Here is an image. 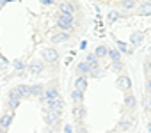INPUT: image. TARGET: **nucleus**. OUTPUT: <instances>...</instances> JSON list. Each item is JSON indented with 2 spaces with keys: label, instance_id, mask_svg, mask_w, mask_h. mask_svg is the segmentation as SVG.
Masks as SVG:
<instances>
[{
  "label": "nucleus",
  "instance_id": "f257e3e1",
  "mask_svg": "<svg viewBox=\"0 0 151 133\" xmlns=\"http://www.w3.org/2000/svg\"><path fill=\"white\" fill-rule=\"evenodd\" d=\"M55 23H57V29L60 32H71L73 25H75V18H73V14H62V13H59Z\"/></svg>",
  "mask_w": 151,
  "mask_h": 133
},
{
  "label": "nucleus",
  "instance_id": "f03ea898",
  "mask_svg": "<svg viewBox=\"0 0 151 133\" xmlns=\"http://www.w3.org/2000/svg\"><path fill=\"white\" fill-rule=\"evenodd\" d=\"M22 101H23V96L18 92L16 87H13V89L9 91V98H7V107H9V110H16V108L22 105Z\"/></svg>",
  "mask_w": 151,
  "mask_h": 133
},
{
  "label": "nucleus",
  "instance_id": "7ed1b4c3",
  "mask_svg": "<svg viewBox=\"0 0 151 133\" xmlns=\"http://www.w3.org/2000/svg\"><path fill=\"white\" fill-rule=\"evenodd\" d=\"M57 98H60V92H59V89L57 87H48V89H45V94L39 98L41 99V103H43V107L45 105H48V103H52V101H55Z\"/></svg>",
  "mask_w": 151,
  "mask_h": 133
},
{
  "label": "nucleus",
  "instance_id": "20e7f679",
  "mask_svg": "<svg viewBox=\"0 0 151 133\" xmlns=\"http://www.w3.org/2000/svg\"><path fill=\"white\" fill-rule=\"evenodd\" d=\"M41 59H43V62H46V64H57V60H59V51L55 50V48H45L43 51H41Z\"/></svg>",
  "mask_w": 151,
  "mask_h": 133
},
{
  "label": "nucleus",
  "instance_id": "39448f33",
  "mask_svg": "<svg viewBox=\"0 0 151 133\" xmlns=\"http://www.w3.org/2000/svg\"><path fill=\"white\" fill-rule=\"evenodd\" d=\"M75 11H78V2L77 0H71V2H60L59 4V13L62 14H73Z\"/></svg>",
  "mask_w": 151,
  "mask_h": 133
},
{
  "label": "nucleus",
  "instance_id": "423d86ee",
  "mask_svg": "<svg viewBox=\"0 0 151 133\" xmlns=\"http://www.w3.org/2000/svg\"><path fill=\"white\" fill-rule=\"evenodd\" d=\"M116 87L119 89V91H123V92H128V91H132V78L128 77V75H119L117 77V82H116Z\"/></svg>",
  "mask_w": 151,
  "mask_h": 133
},
{
  "label": "nucleus",
  "instance_id": "0eeeda50",
  "mask_svg": "<svg viewBox=\"0 0 151 133\" xmlns=\"http://www.w3.org/2000/svg\"><path fill=\"white\" fill-rule=\"evenodd\" d=\"M13 121H14V114H13V112L2 114V117H0V128H2V129L7 133V129L13 126Z\"/></svg>",
  "mask_w": 151,
  "mask_h": 133
},
{
  "label": "nucleus",
  "instance_id": "6e6552de",
  "mask_svg": "<svg viewBox=\"0 0 151 133\" xmlns=\"http://www.w3.org/2000/svg\"><path fill=\"white\" fill-rule=\"evenodd\" d=\"M73 117L77 119V122H84V119L87 117V108L86 105H77L73 108Z\"/></svg>",
  "mask_w": 151,
  "mask_h": 133
},
{
  "label": "nucleus",
  "instance_id": "1a4fd4ad",
  "mask_svg": "<svg viewBox=\"0 0 151 133\" xmlns=\"http://www.w3.org/2000/svg\"><path fill=\"white\" fill-rule=\"evenodd\" d=\"M27 68H29V71L32 73V75H41L43 71H45V62L43 60H32L29 66H27Z\"/></svg>",
  "mask_w": 151,
  "mask_h": 133
},
{
  "label": "nucleus",
  "instance_id": "9d476101",
  "mask_svg": "<svg viewBox=\"0 0 151 133\" xmlns=\"http://www.w3.org/2000/svg\"><path fill=\"white\" fill-rule=\"evenodd\" d=\"M124 107L128 110H135V107H137V98H135V94L132 91L124 92Z\"/></svg>",
  "mask_w": 151,
  "mask_h": 133
},
{
  "label": "nucleus",
  "instance_id": "9b49d317",
  "mask_svg": "<svg viewBox=\"0 0 151 133\" xmlns=\"http://www.w3.org/2000/svg\"><path fill=\"white\" fill-rule=\"evenodd\" d=\"M89 87V82H87V77H77L75 80V91H80V92H86Z\"/></svg>",
  "mask_w": 151,
  "mask_h": 133
},
{
  "label": "nucleus",
  "instance_id": "f8f14e48",
  "mask_svg": "<svg viewBox=\"0 0 151 133\" xmlns=\"http://www.w3.org/2000/svg\"><path fill=\"white\" fill-rule=\"evenodd\" d=\"M13 68H14V71L18 75H23L27 71V62H25V59H14L13 60Z\"/></svg>",
  "mask_w": 151,
  "mask_h": 133
},
{
  "label": "nucleus",
  "instance_id": "ddd939ff",
  "mask_svg": "<svg viewBox=\"0 0 151 133\" xmlns=\"http://www.w3.org/2000/svg\"><path fill=\"white\" fill-rule=\"evenodd\" d=\"M144 37H146V32L137 30V32H133V34L130 36V43H132L133 46H140V44H142V41H144Z\"/></svg>",
  "mask_w": 151,
  "mask_h": 133
},
{
  "label": "nucleus",
  "instance_id": "4468645a",
  "mask_svg": "<svg viewBox=\"0 0 151 133\" xmlns=\"http://www.w3.org/2000/svg\"><path fill=\"white\" fill-rule=\"evenodd\" d=\"M77 75L78 77H89V64L86 60H80L77 64Z\"/></svg>",
  "mask_w": 151,
  "mask_h": 133
},
{
  "label": "nucleus",
  "instance_id": "2eb2a0df",
  "mask_svg": "<svg viewBox=\"0 0 151 133\" xmlns=\"http://www.w3.org/2000/svg\"><path fill=\"white\" fill-rule=\"evenodd\" d=\"M132 126H133V119L132 117H126V119H121L119 121L117 129L119 131H128V129H132Z\"/></svg>",
  "mask_w": 151,
  "mask_h": 133
},
{
  "label": "nucleus",
  "instance_id": "dca6fc26",
  "mask_svg": "<svg viewBox=\"0 0 151 133\" xmlns=\"http://www.w3.org/2000/svg\"><path fill=\"white\" fill-rule=\"evenodd\" d=\"M100 75H101V66H100V62L89 64V77L91 78H98Z\"/></svg>",
  "mask_w": 151,
  "mask_h": 133
},
{
  "label": "nucleus",
  "instance_id": "f3484780",
  "mask_svg": "<svg viewBox=\"0 0 151 133\" xmlns=\"http://www.w3.org/2000/svg\"><path fill=\"white\" fill-rule=\"evenodd\" d=\"M116 50H117L121 55H123V53H128V55H130V53H133V50H132L124 41H119V39L116 41Z\"/></svg>",
  "mask_w": 151,
  "mask_h": 133
},
{
  "label": "nucleus",
  "instance_id": "a211bd4d",
  "mask_svg": "<svg viewBox=\"0 0 151 133\" xmlns=\"http://www.w3.org/2000/svg\"><path fill=\"white\" fill-rule=\"evenodd\" d=\"M43 94H45V85H43V84H34V85H30V96L41 98Z\"/></svg>",
  "mask_w": 151,
  "mask_h": 133
},
{
  "label": "nucleus",
  "instance_id": "6ab92c4d",
  "mask_svg": "<svg viewBox=\"0 0 151 133\" xmlns=\"http://www.w3.org/2000/svg\"><path fill=\"white\" fill-rule=\"evenodd\" d=\"M71 101L75 103V107L77 105H84V92H80V91H71Z\"/></svg>",
  "mask_w": 151,
  "mask_h": 133
},
{
  "label": "nucleus",
  "instance_id": "aec40b11",
  "mask_svg": "<svg viewBox=\"0 0 151 133\" xmlns=\"http://www.w3.org/2000/svg\"><path fill=\"white\" fill-rule=\"evenodd\" d=\"M68 39H69V32H60V30H59V32H55V34L52 36V41H53V43H66Z\"/></svg>",
  "mask_w": 151,
  "mask_h": 133
},
{
  "label": "nucleus",
  "instance_id": "412c9836",
  "mask_svg": "<svg viewBox=\"0 0 151 133\" xmlns=\"http://www.w3.org/2000/svg\"><path fill=\"white\" fill-rule=\"evenodd\" d=\"M93 53H94L98 59H105V57H107V53H109V46H107V44H98V46H96V50H94Z\"/></svg>",
  "mask_w": 151,
  "mask_h": 133
},
{
  "label": "nucleus",
  "instance_id": "4be33fe9",
  "mask_svg": "<svg viewBox=\"0 0 151 133\" xmlns=\"http://www.w3.org/2000/svg\"><path fill=\"white\" fill-rule=\"evenodd\" d=\"M107 57L110 59V62H121V53L116 50V48H109V53Z\"/></svg>",
  "mask_w": 151,
  "mask_h": 133
},
{
  "label": "nucleus",
  "instance_id": "5701e85b",
  "mask_svg": "<svg viewBox=\"0 0 151 133\" xmlns=\"http://www.w3.org/2000/svg\"><path fill=\"white\" fill-rule=\"evenodd\" d=\"M16 89H18V92L23 96V99L30 96V85H27V84H20V85H16Z\"/></svg>",
  "mask_w": 151,
  "mask_h": 133
},
{
  "label": "nucleus",
  "instance_id": "b1692460",
  "mask_svg": "<svg viewBox=\"0 0 151 133\" xmlns=\"http://www.w3.org/2000/svg\"><path fill=\"white\" fill-rule=\"evenodd\" d=\"M140 16H151V6L147 4V2H144V4H140L139 6V11H137Z\"/></svg>",
  "mask_w": 151,
  "mask_h": 133
},
{
  "label": "nucleus",
  "instance_id": "393cba45",
  "mask_svg": "<svg viewBox=\"0 0 151 133\" xmlns=\"http://www.w3.org/2000/svg\"><path fill=\"white\" fill-rule=\"evenodd\" d=\"M119 18H121V14H119L117 11H109V13H107V21H109V23H114V21H117Z\"/></svg>",
  "mask_w": 151,
  "mask_h": 133
},
{
  "label": "nucleus",
  "instance_id": "a878e982",
  "mask_svg": "<svg viewBox=\"0 0 151 133\" xmlns=\"http://www.w3.org/2000/svg\"><path fill=\"white\" fill-rule=\"evenodd\" d=\"M112 71L114 73H117V75H123V71H124V66H123V62H112Z\"/></svg>",
  "mask_w": 151,
  "mask_h": 133
},
{
  "label": "nucleus",
  "instance_id": "bb28decb",
  "mask_svg": "<svg viewBox=\"0 0 151 133\" xmlns=\"http://www.w3.org/2000/svg\"><path fill=\"white\" fill-rule=\"evenodd\" d=\"M121 7L126 9V11L133 9V7H135V0H121Z\"/></svg>",
  "mask_w": 151,
  "mask_h": 133
},
{
  "label": "nucleus",
  "instance_id": "cd10ccee",
  "mask_svg": "<svg viewBox=\"0 0 151 133\" xmlns=\"http://www.w3.org/2000/svg\"><path fill=\"white\" fill-rule=\"evenodd\" d=\"M9 68V60L2 55V53H0V71H6Z\"/></svg>",
  "mask_w": 151,
  "mask_h": 133
},
{
  "label": "nucleus",
  "instance_id": "c85d7f7f",
  "mask_svg": "<svg viewBox=\"0 0 151 133\" xmlns=\"http://www.w3.org/2000/svg\"><path fill=\"white\" fill-rule=\"evenodd\" d=\"M84 60H86L87 64H94V62H100V59H98V57H96L94 53H89V55H87V57H86Z\"/></svg>",
  "mask_w": 151,
  "mask_h": 133
},
{
  "label": "nucleus",
  "instance_id": "c756f323",
  "mask_svg": "<svg viewBox=\"0 0 151 133\" xmlns=\"http://www.w3.org/2000/svg\"><path fill=\"white\" fill-rule=\"evenodd\" d=\"M77 133H89L87 128L84 126V122H77Z\"/></svg>",
  "mask_w": 151,
  "mask_h": 133
},
{
  "label": "nucleus",
  "instance_id": "7c9ffc66",
  "mask_svg": "<svg viewBox=\"0 0 151 133\" xmlns=\"http://www.w3.org/2000/svg\"><path fill=\"white\" fill-rule=\"evenodd\" d=\"M62 129H64V133H73V126L71 124H64Z\"/></svg>",
  "mask_w": 151,
  "mask_h": 133
},
{
  "label": "nucleus",
  "instance_id": "2f4dec72",
  "mask_svg": "<svg viewBox=\"0 0 151 133\" xmlns=\"http://www.w3.org/2000/svg\"><path fill=\"white\" fill-rule=\"evenodd\" d=\"M146 87H147V94L151 96V78H147V84H146Z\"/></svg>",
  "mask_w": 151,
  "mask_h": 133
},
{
  "label": "nucleus",
  "instance_id": "473e14b6",
  "mask_svg": "<svg viewBox=\"0 0 151 133\" xmlns=\"http://www.w3.org/2000/svg\"><path fill=\"white\" fill-rule=\"evenodd\" d=\"M41 4H43V6H52L53 0H41Z\"/></svg>",
  "mask_w": 151,
  "mask_h": 133
},
{
  "label": "nucleus",
  "instance_id": "72a5a7b5",
  "mask_svg": "<svg viewBox=\"0 0 151 133\" xmlns=\"http://www.w3.org/2000/svg\"><path fill=\"white\" fill-rule=\"evenodd\" d=\"M146 66H147V68H146V75H151V62H147Z\"/></svg>",
  "mask_w": 151,
  "mask_h": 133
},
{
  "label": "nucleus",
  "instance_id": "f704fd0d",
  "mask_svg": "<svg viewBox=\"0 0 151 133\" xmlns=\"http://www.w3.org/2000/svg\"><path fill=\"white\" fill-rule=\"evenodd\" d=\"M87 48V41H80V50H86Z\"/></svg>",
  "mask_w": 151,
  "mask_h": 133
},
{
  "label": "nucleus",
  "instance_id": "c9c22d12",
  "mask_svg": "<svg viewBox=\"0 0 151 133\" xmlns=\"http://www.w3.org/2000/svg\"><path fill=\"white\" fill-rule=\"evenodd\" d=\"M6 6V0H0V11H2V7Z\"/></svg>",
  "mask_w": 151,
  "mask_h": 133
},
{
  "label": "nucleus",
  "instance_id": "e433bc0d",
  "mask_svg": "<svg viewBox=\"0 0 151 133\" xmlns=\"http://www.w3.org/2000/svg\"><path fill=\"white\" fill-rule=\"evenodd\" d=\"M11 2H20V0H6V4H11Z\"/></svg>",
  "mask_w": 151,
  "mask_h": 133
},
{
  "label": "nucleus",
  "instance_id": "4c0bfd02",
  "mask_svg": "<svg viewBox=\"0 0 151 133\" xmlns=\"http://www.w3.org/2000/svg\"><path fill=\"white\" fill-rule=\"evenodd\" d=\"M147 131L151 133V122H147Z\"/></svg>",
  "mask_w": 151,
  "mask_h": 133
},
{
  "label": "nucleus",
  "instance_id": "58836bf2",
  "mask_svg": "<svg viewBox=\"0 0 151 133\" xmlns=\"http://www.w3.org/2000/svg\"><path fill=\"white\" fill-rule=\"evenodd\" d=\"M0 133H6V131H4V129H2V128H0Z\"/></svg>",
  "mask_w": 151,
  "mask_h": 133
},
{
  "label": "nucleus",
  "instance_id": "ea45409f",
  "mask_svg": "<svg viewBox=\"0 0 151 133\" xmlns=\"http://www.w3.org/2000/svg\"><path fill=\"white\" fill-rule=\"evenodd\" d=\"M147 4H149V6H151V0H147Z\"/></svg>",
  "mask_w": 151,
  "mask_h": 133
},
{
  "label": "nucleus",
  "instance_id": "a19ab883",
  "mask_svg": "<svg viewBox=\"0 0 151 133\" xmlns=\"http://www.w3.org/2000/svg\"><path fill=\"white\" fill-rule=\"evenodd\" d=\"M149 34H151V27H149Z\"/></svg>",
  "mask_w": 151,
  "mask_h": 133
},
{
  "label": "nucleus",
  "instance_id": "79ce46f5",
  "mask_svg": "<svg viewBox=\"0 0 151 133\" xmlns=\"http://www.w3.org/2000/svg\"><path fill=\"white\" fill-rule=\"evenodd\" d=\"M53 2H55V0H53Z\"/></svg>",
  "mask_w": 151,
  "mask_h": 133
}]
</instances>
